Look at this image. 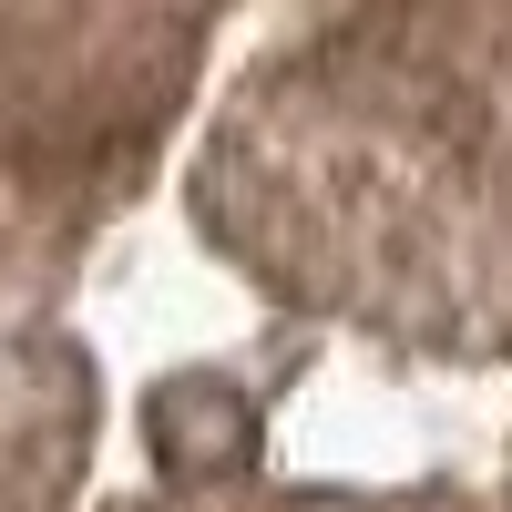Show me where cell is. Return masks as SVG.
Returning <instances> with one entry per match:
<instances>
[{"label": "cell", "instance_id": "obj_1", "mask_svg": "<svg viewBox=\"0 0 512 512\" xmlns=\"http://www.w3.org/2000/svg\"><path fill=\"white\" fill-rule=\"evenodd\" d=\"M246 441H256V420H246V400L226 390V379H175V390H154V451L175 461L185 482L236 472Z\"/></svg>", "mask_w": 512, "mask_h": 512}]
</instances>
